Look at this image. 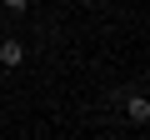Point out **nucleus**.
I'll list each match as a JSON object with an SVG mask.
<instances>
[{"label":"nucleus","mask_w":150,"mask_h":140,"mask_svg":"<svg viewBox=\"0 0 150 140\" xmlns=\"http://www.w3.org/2000/svg\"><path fill=\"white\" fill-rule=\"evenodd\" d=\"M0 65H5V70H20V65H25V45H20L15 35L0 40Z\"/></svg>","instance_id":"f257e3e1"},{"label":"nucleus","mask_w":150,"mask_h":140,"mask_svg":"<svg viewBox=\"0 0 150 140\" xmlns=\"http://www.w3.org/2000/svg\"><path fill=\"white\" fill-rule=\"evenodd\" d=\"M120 100H125V115H130L135 125H145V120H150V95H140V90H135V95H120Z\"/></svg>","instance_id":"f03ea898"},{"label":"nucleus","mask_w":150,"mask_h":140,"mask_svg":"<svg viewBox=\"0 0 150 140\" xmlns=\"http://www.w3.org/2000/svg\"><path fill=\"white\" fill-rule=\"evenodd\" d=\"M0 5H5L10 15H25V10H30V0H0Z\"/></svg>","instance_id":"7ed1b4c3"},{"label":"nucleus","mask_w":150,"mask_h":140,"mask_svg":"<svg viewBox=\"0 0 150 140\" xmlns=\"http://www.w3.org/2000/svg\"><path fill=\"white\" fill-rule=\"evenodd\" d=\"M85 5H95V0H85Z\"/></svg>","instance_id":"20e7f679"}]
</instances>
